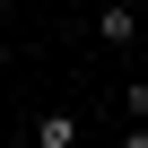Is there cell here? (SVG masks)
Listing matches in <instances>:
<instances>
[{"mask_svg":"<svg viewBox=\"0 0 148 148\" xmlns=\"http://www.w3.org/2000/svg\"><path fill=\"white\" fill-rule=\"evenodd\" d=\"M96 44H113V52L148 44V0H105L96 9Z\"/></svg>","mask_w":148,"mask_h":148,"instance_id":"cell-1","label":"cell"},{"mask_svg":"<svg viewBox=\"0 0 148 148\" xmlns=\"http://www.w3.org/2000/svg\"><path fill=\"white\" fill-rule=\"evenodd\" d=\"M35 148H79V113H70V105H52V113L35 122Z\"/></svg>","mask_w":148,"mask_h":148,"instance_id":"cell-2","label":"cell"},{"mask_svg":"<svg viewBox=\"0 0 148 148\" xmlns=\"http://www.w3.org/2000/svg\"><path fill=\"white\" fill-rule=\"evenodd\" d=\"M122 113H131V122H148V79H131V87H122Z\"/></svg>","mask_w":148,"mask_h":148,"instance_id":"cell-3","label":"cell"},{"mask_svg":"<svg viewBox=\"0 0 148 148\" xmlns=\"http://www.w3.org/2000/svg\"><path fill=\"white\" fill-rule=\"evenodd\" d=\"M113 148H148V122H122V139Z\"/></svg>","mask_w":148,"mask_h":148,"instance_id":"cell-4","label":"cell"},{"mask_svg":"<svg viewBox=\"0 0 148 148\" xmlns=\"http://www.w3.org/2000/svg\"><path fill=\"white\" fill-rule=\"evenodd\" d=\"M0 70H9V35H0Z\"/></svg>","mask_w":148,"mask_h":148,"instance_id":"cell-5","label":"cell"},{"mask_svg":"<svg viewBox=\"0 0 148 148\" xmlns=\"http://www.w3.org/2000/svg\"><path fill=\"white\" fill-rule=\"evenodd\" d=\"M139 79H148V44H139Z\"/></svg>","mask_w":148,"mask_h":148,"instance_id":"cell-6","label":"cell"}]
</instances>
